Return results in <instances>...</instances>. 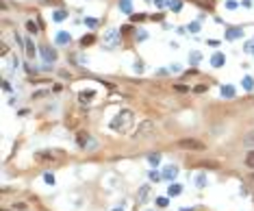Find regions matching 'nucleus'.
<instances>
[{
  "instance_id": "f257e3e1",
  "label": "nucleus",
  "mask_w": 254,
  "mask_h": 211,
  "mask_svg": "<svg viewBox=\"0 0 254 211\" xmlns=\"http://www.w3.org/2000/svg\"><path fill=\"white\" fill-rule=\"evenodd\" d=\"M135 120L133 111H128V109H124V111H120V115H115V120L111 122V126L115 128V131H126Z\"/></svg>"
},
{
  "instance_id": "f03ea898",
  "label": "nucleus",
  "mask_w": 254,
  "mask_h": 211,
  "mask_svg": "<svg viewBox=\"0 0 254 211\" xmlns=\"http://www.w3.org/2000/svg\"><path fill=\"white\" fill-rule=\"evenodd\" d=\"M117 44H120V37H117V31H109L106 35H104V46H106V48H115V46Z\"/></svg>"
},
{
  "instance_id": "7ed1b4c3",
  "label": "nucleus",
  "mask_w": 254,
  "mask_h": 211,
  "mask_svg": "<svg viewBox=\"0 0 254 211\" xmlns=\"http://www.w3.org/2000/svg\"><path fill=\"white\" fill-rule=\"evenodd\" d=\"M154 131V124L152 122H143L139 128H137V133H135V139H141L143 135H148V133H152Z\"/></svg>"
},
{
  "instance_id": "20e7f679",
  "label": "nucleus",
  "mask_w": 254,
  "mask_h": 211,
  "mask_svg": "<svg viewBox=\"0 0 254 211\" xmlns=\"http://www.w3.org/2000/svg\"><path fill=\"white\" fill-rule=\"evenodd\" d=\"M180 146H183V148H193V150H202L204 148V146L198 144L196 139H183V142H180Z\"/></svg>"
},
{
  "instance_id": "39448f33",
  "label": "nucleus",
  "mask_w": 254,
  "mask_h": 211,
  "mask_svg": "<svg viewBox=\"0 0 254 211\" xmlns=\"http://www.w3.org/2000/svg\"><path fill=\"white\" fill-rule=\"evenodd\" d=\"M237 37H243V31H241V29L232 26V29L226 31V39H237Z\"/></svg>"
},
{
  "instance_id": "423d86ee",
  "label": "nucleus",
  "mask_w": 254,
  "mask_h": 211,
  "mask_svg": "<svg viewBox=\"0 0 254 211\" xmlns=\"http://www.w3.org/2000/svg\"><path fill=\"white\" fill-rule=\"evenodd\" d=\"M41 52H43V57H46V61H54V59H57V54H54V50L50 48V46H41Z\"/></svg>"
},
{
  "instance_id": "0eeeda50",
  "label": "nucleus",
  "mask_w": 254,
  "mask_h": 211,
  "mask_svg": "<svg viewBox=\"0 0 254 211\" xmlns=\"http://www.w3.org/2000/svg\"><path fill=\"white\" fill-rule=\"evenodd\" d=\"M176 172H178V170H176V166H167V168H165V172H163V176H165V179H174V176H176Z\"/></svg>"
},
{
  "instance_id": "6e6552de",
  "label": "nucleus",
  "mask_w": 254,
  "mask_h": 211,
  "mask_svg": "<svg viewBox=\"0 0 254 211\" xmlns=\"http://www.w3.org/2000/svg\"><path fill=\"white\" fill-rule=\"evenodd\" d=\"M211 63H213V66H215V68H220V66H222V63H224V54H220V52H217V54H215V57H213V61H211Z\"/></svg>"
},
{
  "instance_id": "1a4fd4ad",
  "label": "nucleus",
  "mask_w": 254,
  "mask_h": 211,
  "mask_svg": "<svg viewBox=\"0 0 254 211\" xmlns=\"http://www.w3.org/2000/svg\"><path fill=\"white\" fill-rule=\"evenodd\" d=\"M120 9L124 13H130V0H120Z\"/></svg>"
},
{
  "instance_id": "9d476101",
  "label": "nucleus",
  "mask_w": 254,
  "mask_h": 211,
  "mask_svg": "<svg viewBox=\"0 0 254 211\" xmlns=\"http://www.w3.org/2000/svg\"><path fill=\"white\" fill-rule=\"evenodd\" d=\"M243 144H246V146H254V131H250L246 137H243Z\"/></svg>"
},
{
  "instance_id": "9b49d317",
  "label": "nucleus",
  "mask_w": 254,
  "mask_h": 211,
  "mask_svg": "<svg viewBox=\"0 0 254 211\" xmlns=\"http://www.w3.org/2000/svg\"><path fill=\"white\" fill-rule=\"evenodd\" d=\"M57 41H59V44H70V35H67V33H59V35H57Z\"/></svg>"
},
{
  "instance_id": "f8f14e48",
  "label": "nucleus",
  "mask_w": 254,
  "mask_h": 211,
  "mask_svg": "<svg viewBox=\"0 0 254 211\" xmlns=\"http://www.w3.org/2000/svg\"><path fill=\"white\" fill-rule=\"evenodd\" d=\"M222 96H226V98H232V96H235V89H232L230 85H228V87H224V89H222Z\"/></svg>"
},
{
  "instance_id": "ddd939ff",
  "label": "nucleus",
  "mask_w": 254,
  "mask_h": 211,
  "mask_svg": "<svg viewBox=\"0 0 254 211\" xmlns=\"http://www.w3.org/2000/svg\"><path fill=\"white\" fill-rule=\"evenodd\" d=\"M26 50H28V57L33 59L35 57V46H33V41H26Z\"/></svg>"
},
{
  "instance_id": "4468645a",
  "label": "nucleus",
  "mask_w": 254,
  "mask_h": 211,
  "mask_svg": "<svg viewBox=\"0 0 254 211\" xmlns=\"http://www.w3.org/2000/svg\"><path fill=\"white\" fill-rule=\"evenodd\" d=\"M246 166L254 168V152H248V157H246Z\"/></svg>"
},
{
  "instance_id": "2eb2a0df",
  "label": "nucleus",
  "mask_w": 254,
  "mask_h": 211,
  "mask_svg": "<svg viewBox=\"0 0 254 211\" xmlns=\"http://www.w3.org/2000/svg\"><path fill=\"white\" fill-rule=\"evenodd\" d=\"M148 198V187H141L139 189V200H146Z\"/></svg>"
},
{
  "instance_id": "dca6fc26",
  "label": "nucleus",
  "mask_w": 254,
  "mask_h": 211,
  "mask_svg": "<svg viewBox=\"0 0 254 211\" xmlns=\"http://www.w3.org/2000/svg\"><path fill=\"white\" fill-rule=\"evenodd\" d=\"M91 41H94V35H87V37H83V39H80V44H83V46H89Z\"/></svg>"
},
{
  "instance_id": "f3484780",
  "label": "nucleus",
  "mask_w": 254,
  "mask_h": 211,
  "mask_svg": "<svg viewBox=\"0 0 254 211\" xmlns=\"http://www.w3.org/2000/svg\"><path fill=\"white\" fill-rule=\"evenodd\" d=\"M159 159H161L159 154H150V157H148V161L152 163V166H157V163H159Z\"/></svg>"
},
{
  "instance_id": "a211bd4d",
  "label": "nucleus",
  "mask_w": 254,
  "mask_h": 211,
  "mask_svg": "<svg viewBox=\"0 0 254 211\" xmlns=\"http://www.w3.org/2000/svg\"><path fill=\"white\" fill-rule=\"evenodd\" d=\"M169 7L174 9V11H180V0H172V2H169Z\"/></svg>"
},
{
  "instance_id": "6ab92c4d",
  "label": "nucleus",
  "mask_w": 254,
  "mask_h": 211,
  "mask_svg": "<svg viewBox=\"0 0 254 211\" xmlns=\"http://www.w3.org/2000/svg\"><path fill=\"white\" fill-rule=\"evenodd\" d=\"M63 17H65V13H63V11H57V13H54V22H61Z\"/></svg>"
},
{
  "instance_id": "aec40b11",
  "label": "nucleus",
  "mask_w": 254,
  "mask_h": 211,
  "mask_svg": "<svg viewBox=\"0 0 254 211\" xmlns=\"http://www.w3.org/2000/svg\"><path fill=\"white\" fill-rule=\"evenodd\" d=\"M89 98H94V91H87V94H80V100H83V102H85V100H89Z\"/></svg>"
},
{
  "instance_id": "412c9836",
  "label": "nucleus",
  "mask_w": 254,
  "mask_h": 211,
  "mask_svg": "<svg viewBox=\"0 0 254 211\" xmlns=\"http://www.w3.org/2000/svg\"><path fill=\"white\" fill-rule=\"evenodd\" d=\"M141 20H146V15H143V13H137V15H133V22H141Z\"/></svg>"
},
{
  "instance_id": "4be33fe9",
  "label": "nucleus",
  "mask_w": 254,
  "mask_h": 211,
  "mask_svg": "<svg viewBox=\"0 0 254 211\" xmlns=\"http://www.w3.org/2000/svg\"><path fill=\"white\" fill-rule=\"evenodd\" d=\"M178 191H180V187H178V185H174V187H169V196H176Z\"/></svg>"
},
{
  "instance_id": "5701e85b",
  "label": "nucleus",
  "mask_w": 254,
  "mask_h": 211,
  "mask_svg": "<svg viewBox=\"0 0 254 211\" xmlns=\"http://www.w3.org/2000/svg\"><path fill=\"white\" fill-rule=\"evenodd\" d=\"M191 61H193V63L200 61V54H198V52H191Z\"/></svg>"
},
{
  "instance_id": "b1692460",
  "label": "nucleus",
  "mask_w": 254,
  "mask_h": 211,
  "mask_svg": "<svg viewBox=\"0 0 254 211\" xmlns=\"http://www.w3.org/2000/svg\"><path fill=\"white\" fill-rule=\"evenodd\" d=\"M150 179H152V181H159V179H161V174H157V172H152V174H150Z\"/></svg>"
},
{
  "instance_id": "393cba45",
  "label": "nucleus",
  "mask_w": 254,
  "mask_h": 211,
  "mask_svg": "<svg viewBox=\"0 0 254 211\" xmlns=\"http://www.w3.org/2000/svg\"><path fill=\"white\" fill-rule=\"evenodd\" d=\"M189 87H185V85H176V91H187Z\"/></svg>"
},
{
  "instance_id": "a878e982",
  "label": "nucleus",
  "mask_w": 254,
  "mask_h": 211,
  "mask_svg": "<svg viewBox=\"0 0 254 211\" xmlns=\"http://www.w3.org/2000/svg\"><path fill=\"white\" fill-rule=\"evenodd\" d=\"M157 7H165V0H157Z\"/></svg>"
}]
</instances>
